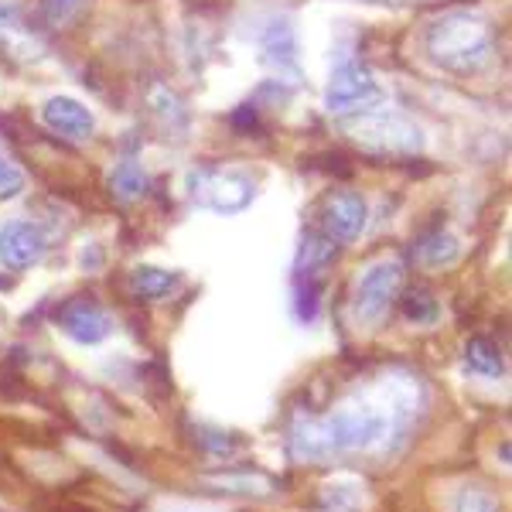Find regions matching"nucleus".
<instances>
[{"mask_svg": "<svg viewBox=\"0 0 512 512\" xmlns=\"http://www.w3.org/2000/svg\"><path fill=\"white\" fill-rule=\"evenodd\" d=\"M424 407L414 376H386L369 393H355L325 417H297L287 437L294 461H338L355 454H393Z\"/></svg>", "mask_w": 512, "mask_h": 512, "instance_id": "f257e3e1", "label": "nucleus"}, {"mask_svg": "<svg viewBox=\"0 0 512 512\" xmlns=\"http://www.w3.org/2000/svg\"><path fill=\"white\" fill-rule=\"evenodd\" d=\"M427 59L451 76H478L495 59V35L489 21L472 11H451L437 18L424 35Z\"/></svg>", "mask_w": 512, "mask_h": 512, "instance_id": "f03ea898", "label": "nucleus"}, {"mask_svg": "<svg viewBox=\"0 0 512 512\" xmlns=\"http://www.w3.org/2000/svg\"><path fill=\"white\" fill-rule=\"evenodd\" d=\"M345 134L352 137V144H359L362 151L373 154H420L424 151V130L417 127L410 117L393 110H366L345 120Z\"/></svg>", "mask_w": 512, "mask_h": 512, "instance_id": "7ed1b4c3", "label": "nucleus"}, {"mask_svg": "<svg viewBox=\"0 0 512 512\" xmlns=\"http://www.w3.org/2000/svg\"><path fill=\"white\" fill-rule=\"evenodd\" d=\"M185 192L216 216H239L256 202V178L239 168H192L185 178Z\"/></svg>", "mask_w": 512, "mask_h": 512, "instance_id": "20e7f679", "label": "nucleus"}, {"mask_svg": "<svg viewBox=\"0 0 512 512\" xmlns=\"http://www.w3.org/2000/svg\"><path fill=\"white\" fill-rule=\"evenodd\" d=\"M383 103V86L376 82L373 69L359 59L342 62L328 79L325 89V110L332 117H355V113L376 110Z\"/></svg>", "mask_w": 512, "mask_h": 512, "instance_id": "39448f33", "label": "nucleus"}, {"mask_svg": "<svg viewBox=\"0 0 512 512\" xmlns=\"http://www.w3.org/2000/svg\"><path fill=\"white\" fill-rule=\"evenodd\" d=\"M403 270L400 260H376L369 263L366 270L355 280V294H352V311L362 325H376V321L386 318V311L393 308V301L400 297L403 287Z\"/></svg>", "mask_w": 512, "mask_h": 512, "instance_id": "423d86ee", "label": "nucleus"}, {"mask_svg": "<svg viewBox=\"0 0 512 512\" xmlns=\"http://www.w3.org/2000/svg\"><path fill=\"white\" fill-rule=\"evenodd\" d=\"M369 219V205L362 195L355 192H332L321 205V233L332 243H355L366 229Z\"/></svg>", "mask_w": 512, "mask_h": 512, "instance_id": "0eeeda50", "label": "nucleus"}, {"mask_svg": "<svg viewBox=\"0 0 512 512\" xmlns=\"http://www.w3.org/2000/svg\"><path fill=\"white\" fill-rule=\"evenodd\" d=\"M45 256V236L35 222L11 219L0 226V263L7 270H28Z\"/></svg>", "mask_w": 512, "mask_h": 512, "instance_id": "6e6552de", "label": "nucleus"}, {"mask_svg": "<svg viewBox=\"0 0 512 512\" xmlns=\"http://www.w3.org/2000/svg\"><path fill=\"white\" fill-rule=\"evenodd\" d=\"M62 332L79 345H99L106 342L113 332V318L106 315V308H99L93 297H76L62 308Z\"/></svg>", "mask_w": 512, "mask_h": 512, "instance_id": "1a4fd4ad", "label": "nucleus"}, {"mask_svg": "<svg viewBox=\"0 0 512 512\" xmlns=\"http://www.w3.org/2000/svg\"><path fill=\"white\" fill-rule=\"evenodd\" d=\"M41 120L52 134H59L65 140H89L96 134V117L89 106H82L79 99L72 96H52L45 106H41Z\"/></svg>", "mask_w": 512, "mask_h": 512, "instance_id": "9d476101", "label": "nucleus"}, {"mask_svg": "<svg viewBox=\"0 0 512 512\" xmlns=\"http://www.w3.org/2000/svg\"><path fill=\"white\" fill-rule=\"evenodd\" d=\"M178 287V274L164 267H151V263H140V267L130 270V294L140 297V301H158V297H168Z\"/></svg>", "mask_w": 512, "mask_h": 512, "instance_id": "9b49d317", "label": "nucleus"}, {"mask_svg": "<svg viewBox=\"0 0 512 512\" xmlns=\"http://www.w3.org/2000/svg\"><path fill=\"white\" fill-rule=\"evenodd\" d=\"M263 59L270 65H277L280 72L291 69L297 72V45H294V31L287 21H274L263 35Z\"/></svg>", "mask_w": 512, "mask_h": 512, "instance_id": "f8f14e48", "label": "nucleus"}, {"mask_svg": "<svg viewBox=\"0 0 512 512\" xmlns=\"http://www.w3.org/2000/svg\"><path fill=\"white\" fill-rule=\"evenodd\" d=\"M205 482L219 492H229V495H274L277 492V482L260 472H229V475H209Z\"/></svg>", "mask_w": 512, "mask_h": 512, "instance_id": "ddd939ff", "label": "nucleus"}, {"mask_svg": "<svg viewBox=\"0 0 512 512\" xmlns=\"http://www.w3.org/2000/svg\"><path fill=\"white\" fill-rule=\"evenodd\" d=\"M465 366L472 369L475 376H485V379H502V376H506V362H502V352L495 349L489 338H468Z\"/></svg>", "mask_w": 512, "mask_h": 512, "instance_id": "4468645a", "label": "nucleus"}, {"mask_svg": "<svg viewBox=\"0 0 512 512\" xmlns=\"http://www.w3.org/2000/svg\"><path fill=\"white\" fill-rule=\"evenodd\" d=\"M362 492L359 478H335L321 489V512H362Z\"/></svg>", "mask_w": 512, "mask_h": 512, "instance_id": "2eb2a0df", "label": "nucleus"}, {"mask_svg": "<svg viewBox=\"0 0 512 512\" xmlns=\"http://www.w3.org/2000/svg\"><path fill=\"white\" fill-rule=\"evenodd\" d=\"M335 253H338V243H332L325 233L321 236H308L301 243V253H297V277H318V270H325L328 263L335 260Z\"/></svg>", "mask_w": 512, "mask_h": 512, "instance_id": "dca6fc26", "label": "nucleus"}, {"mask_svg": "<svg viewBox=\"0 0 512 512\" xmlns=\"http://www.w3.org/2000/svg\"><path fill=\"white\" fill-rule=\"evenodd\" d=\"M147 188H151V178L137 161H120L117 171L110 175V192L120 202H137V198L147 195Z\"/></svg>", "mask_w": 512, "mask_h": 512, "instance_id": "f3484780", "label": "nucleus"}, {"mask_svg": "<svg viewBox=\"0 0 512 512\" xmlns=\"http://www.w3.org/2000/svg\"><path fill=\"white\" fill-rule=\"evenodd\" d=\"M458 256H461V243L451 233H431L420 243V260L427 267H451V263H458Z\"/></svg>", "mask_w": 512, "mask_h": 512, "instance_id": "a211bd4d", "label": "nucleus"}, {"mask_svg": "<svg viewBox=\"0 0 512 512\" xmlns=\"http://www.w3.org/2000/svg\"><path fill=\"white\" fill-rule=\"evenodd\" d=\"M400 311L407 321H417V325H434L437 321V301L427 287H417V291H407L400 297Z\"/></svg>", "mask_w": 512, "mask_h": 512, "instance_id": "6ab92c4d", "label": "nucleus"}, {"mask_svg": "<svg viewBox=\"0 0 512 512\" xmlns=\"http://www.w3.org/2000/svg\"><path fill=\"white\" fill-rule=\"evenodd\" d=\"M195 444L202 451L216 454V458H229V454L239 451L236 437H229L226 431H219V427H195Z\"/></svg>", "mask_w": 512, "mask_h": 512, "instance_id": "aec40b11", "label": "nucleus"}, {"mask_svg": "<svg viewBox=\"0 0 512 512\" xmlns=\"http://www.w3.org/2000/svg\"><path fill=\"white\" fill-rule=\"evenodd\" d=\"M82 7H86V0H45L41 14H45L48 28H69L82 14Z\"/></svg>", "mask_w": 512, "mask_h": 512, "instance_id": "412c9836", "label": "nucleus"}, {"mask_svg": "<svg viewBox=\"0 0 512 512\" xmlns=\"http://www.w3.org/2000/svg\"><path fill=\"white\" fill-rule=\"evenodd\" d=\"M451 512H499V502H495L492 492L478 489V485H468V489L454 499Z\"/></svg>", "mask_w": 512, "mask_h": 512, "instance_id": "4be33fe9", "label": "nucleus"}, {"mask_svg": "<svg viewBox=\"0 0 512 512\" xmlns=\"http://www.w3.org/2000/svg\"><path fill=\"white\" fill-rule=\"evenodd\" d=\"M21 192H24L21 168L14 161H7L4 154H0V202H7V198H18Z\"/></svg>", "mask_w": 512, "mask_h": 512, "instance_id": "5701e85b", "label": "nucleus"}]
</instances>
